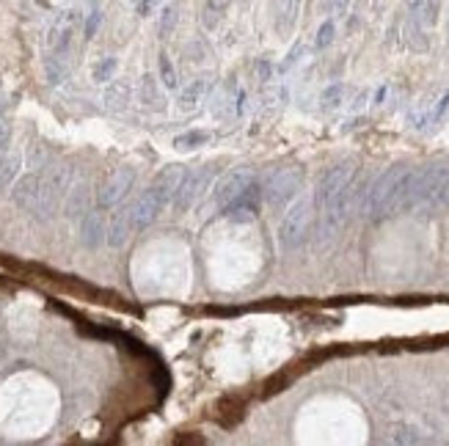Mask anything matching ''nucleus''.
<instances>
[{
    "label": "nucleus",
    "instance_id": "nucleus-1",
    "mask_svg": "<svg viewBox=\"0 0 449 446\" xmlns=\"http://www.w3.org/2000/svg\"><path fill=\"white\" fill-rule=\"evenodd\" d=\"M411 168L405 166H391L369 190L364 213L369 221H383L400 210H405V196H408V185H411Z\"/></svg>",
    "mask_w": 449,
    "mask_h": 446
},
{
    "label": "nucleus",
    "instance_id": "nucleus-2",
    "mask_svg": "<svg viewBox=\"0 0 449 446\" xmlns=\"http://www.w3.org/2000/svg\"><path fill=\"white\" fill-rule=\"evenodd\" d=\"M312 223H315V202L298 199L279 223V245L284 251L301 248L312 234Z\"/></svg>",
    "mask_w": 449,
    "mask_h": 446
},
{
    "label": "nucleus",
    "instance_id": "nucleus-3",
    "mask_svg": "<svg viewBox=\"0 0 449 446\" xmlns=\"http://www.w3.org/2000/svg\"><path fill=\"white\" fill-rule=\"evenodd\" d=\"M353 177H355V160H344V163L334 166L331 171H326V177L317 185V196H315L317 207H326L328 202H334L344 190H350Z\"/></svg>",
    "mask_w": 449,
    "mask_h": 446
},
{
    "label": "nucleus",
    "instance_id": "nucleus-4",
    "mask_svg": "<svg viewBox=\"0 0 449 446\" xmlns=\"http://www.w3.org/2000/svg\"><path fill=\"white\" fill-rule=\"evenodd\" d=\"M301 185H303V168H298V166L281 168V171H276V174L267 179V185H265V199H267V204L281 207V204H287V202L301 190Z\"/></svg>",
    "mask_w": 449,
    "mask_h": 446
},
{
    "label": "nucleus",
    "instance_id": "nucleus-5",
    "mask_svg": "<svg viewBox=\"0 0 449 446\" xmlns=\"http://www.w3.org/2000/svg\"><path fill=\"white\" fill-rule=\"evenodd\" d=\"M251 185H254V174H251L248 168H234V171H229V174H224V177L215 182L210 207H213V210H226V207H229L234 199H240Z\"/></svg>",
    "mask_w": 449,
    "mask_h": 446
},
{
    "label": "nucleus",
    "instance_id": "nucleus-6",
    "mask_svg": "<svg viewBox=\"0 0 449 446\" xmlns=\"http://www.w3.org/2000/svg\"><path fill=\"white\" fill-rule=\"evenodd\" d=\"M210 182H213V168H199L196 174H188L182 188H179V193L174 196V207L179 213H188L191 207H196V202L207 193Z\"/></svg>",
    "mask_w": 449,
    "mask_h": 446
},
{
    "label": "nucleus",
    "instance_id": "nucleus-7",
    "mask_svg": "<svg viewBox=\"0 0 449 446\" xmlns=\"http://www.w3.org/2000/svg\"><path fill=\"white\" fill-rule=\"evenodd\" d=\"M135 182V168H116L111 177L105 179V185L100 188V207H116L132 188Z\"/></svg>",
    "mask_w": 449,
    "mask_h": 446
},
{
    "label": "nucleus",
    "instance_id": "nucleus-8",
    "mask_svg": "<svg viewBox=\"0 0 449 446\" xmlns=\"http://www.w3.org/2000/svg\"><path fill=\"white\" fill-rule=\"evenodd\" d=\"M130 207H132V223H135V231H138V229H146V226H152V223L160 218L166 202L149 188V190L141 193Z\"/></svg>",
    "mask_w": 449,
    "mask_h": 446
},
{
    "label": "nucleus",
    "instance_id": "nucleus-9",
    "mask_svg": "<svg viewBox=\"0 0 449 446\" xmlns=\"http://www.w3.org/2000/svg\"><path fill=\"white\" fill-rule=\"evenodd\" d=\"M185 177H188V171L182 168V166H168V168H163L157 177H155V182H152V190L168 204V202H174V196L179 193V188H182V182H185Z\"/></svg>",
    "mask_w": 449,
    "mask_h": 446
},
{
    "label": "nucleus",
    "instance_id": "nucleus-10",
    "mask_svg": "<svg viewBox=\"0 0 449 446\" xmlns=\"http://www.w3.org/2000/svg\"><path fill=\"white\" fill-rule=\"evenodd\" d=\"M39 196H42V179H36V177H25V179H19V182L14 185V202H17V207H22L25 213H33V215H36V210H39Z\"/></svg>",
    "mask_w": 449,
    "mask_h": 446
},
{
    "label": "nucleus",
    "instance_id": "nucleus-11",
    "mask_svg": "<svg viewBox=\"0 0 449 446\" xmlns=\"http://www.w3.org/2000/svg\"><path fill=\"white\" fill-rule=\"evenodd\" d=\"M132 231H135V223H132V207H121L111 221V229H108V242H111L113 248H121V245L130 240Z\"/></svg>",
    "mask_w": 449,
    "mask_h": 446
},
{
    "label": "nucleus",
    "instance_id": "nucleus-12",
    "mask_svg": "<svg viewBox=\"0 0 449 446\" xmlns=\"http://www.w3.org/2000/svg\"><path fill=\"white\" fill-rule=\"evenodd\" d=\"M298 6H301V0H273V22L281 36H287L295 28Z\"/></svg>",
    "mask_w": 449,
    "mask_h": 446
},
{
    "label": "nucleus",
    "instance_id": "nucleus-13",
    "mask_svg": "<svg viewBox=\"0 0 449 446\" xmlns=\"http://www.w3.org/2000/svg\"><path fill=\"white\" fill-rule=\"evenodd\" d=\"M80 240L83 245L89 248H97L103 240H105V223H103V215L100 213H86L83 215V223H80Z\"/></svg>",
    "mask_w": 449,
    "mask_h": 446
},
{
    "label": "nucleus",
    "instance_id": "nucleus-14",
    "mask_svg": "<svg viewBox=\"0 0 449 446\" xmlns=\"http://www.w3.org/2000/svg\"><path fill=\"white\" fill-rule=\"evenodd\" d=\"M67 213H69V215H86V213H89V188H86V185H75V188H72Z\"/></svg>",
    "mask_w": 449,
    "mask_h": 446
},
{
    "label": "nucleus",
    "instance_id": "nucleus-15",
    "mask_svg": "<svg viewBox=\"0 0 449 446\" xmlns=\"http://www.w3.org/2000/svg\"><path fill=\"white\" fill-rule=\"evenodd\" d=\"M207 141H210L207 132H188V135H179V138L174 141V146L185 152V149H196L199 143H207Z\"/></svg>",
    "mask_w": 449,
    "mask_h": 446
},
{
    "label": "nucleus",
    "instance_id": "nucleus-16",
    "mask_svg": "<svg viewBox=\"0 0 449 446\" xmlns=\"http://www.w3.org/2000/svg\"><path fill=\"white\" fill-rule=\"evenodd\" d=\"M160 78H163V86L166 89H177V75H174V66H171V61H168L166 53L160 55Z\"/></svg>",
    "mask_w": 449,
    "mask_h": 446
},
{
    "label": "nucleus",
    "instance_id": "nucleus-17",
    "mask_svg": "<svg viewBox=\"0 0 449 446\" xmlns=\"http://www.w3.org/2000/svg\"><path fill=\"white\" fill-rule=\"evenodd\" d=\"M391 441H397V444H419V441H422V436H416V430L400 427V430L394 433V438H391Z\"/></svg>",
    "mask_w": 449,
    "mask_h": 446
},
{
    "label": "nucleus",
    "instance_id": "nucleus-18",
    "mask_svg": "<svg viewBox=\"0 0 449 446\" xmlns=\"http://www.w3.org/2000/svg\"><path fill=\"white\" fill-rule=\"evenodd\" d=\"M174 22H177V8H174V6H168V8L163 11V22H160V33H171V30H174Z\"/></svg>",
    "mask_w": 449,
    "mask_h": 446
},
{
    "label": "nucleus",
    "instance_id": "nucleus-19",
    "mask_svg": "<svg viewBox=\"0 0 449 446\" xmlns=\"http://www.w3.org/2000/svg\"><path fill=\"white\" fill-rule=\"evenodd\" d=\"M202 91H204V83H196L193 89H188V91L182 94V100H179V102H182V108L196 105V100H199V94H202Z\"/></svg>",
    "mask_w": 449,
    "mask_h": 446
},
{
    "label": "nucleus",
    "instance_id": "nucleus-20",
    "mask_svg": "<svg viewBox=\"0 0 449 446\" xmlns=\"http://www.w3.org/2000/svg\"><path fill=\"white\" fill-rule=\"evenodd\" d=\"M334 39V22H323L320 33H317V47H328Z\"/></svg>",
    "mask_w": 449,
    "mask_h": 446
},
{
    "label": "nucleus",
    "instance_id": "nucleus-21",
    "mask_svg": "<svg viewBox=\"0 0 449 446\" xmlns=\"http://www.w3.org/2000/svg\"><path fill=\"white\" fill-rule=\"evenodd\" d=\"M218 11H221V8H215L213 3L204 8V25H207V28H215V25H218Z\"/></svg>",
    "mask_w": 449,
    "mask_h": 446
},
{
    "label": "nucleus",
    "instance_id": "nucleus-22",
    "mask_svg": "<svg viewBox=\"0 0 449 446\" xmlns=\"http://www.w3.org/2000/svg\"><path fill=\"white\" fill-rule=\"evenodd\" d=\"M439 207H449V171L441 182V190H439Z\"/></svg>",
    "mask_w": 449,
    "mask_h": 446
},
{
    "label": "nucleus",
    "instance_id": "nucleus-23",
    "mask_svg": "<svg viewBox=\"0 0 449 446\" xmlns=\"http://www.w3.org/2000/svg\"><path fill=\"white\" fill-rule=\"evenodd\" d=\"M113 66H116V61H113V58H108L105 64H100V66H97V80H105V78L111 75Z\"/></svg>",
    "mask_w": 449,
    "mask_h": 446
},
{
    "label": "nucleus",
    "instance_id": "nucleus-24",
    "mask_svg": "<svg viewBox=\"0 0 449 446\" xmlns=\"http://www.w3.org/2000/svg\"><path fill=\"white\" fill-rule=\"evenodd\" d=\"M339 94H342V89H339V86H334V89H328V91H326V97H323V100H326L328 105H337Z\"/></svg>",
    "mask_w": 449,
    "mask_h": 446
},
{
    "label": "nucleus",
    "instance_id": "nucleus-25",
    "mask_svg": "<svg viewBox=\"0 0 449 446\" xmlns=\"http://www.w3.org/2000/svg\"><path fill=\"white\" fill-rule=\"evenodd\" d=\"M97 25H100V14L94 11V14H91V19H89V25H86V36H94V30H97Z\"/></svg>",
    "mask_w": 449,
    "mask_h": 446
},
{
    "label": "nucleus",
    "instance_id": "nucleus-26",
    "mask_svg": "<svg viewBox=\"0 0 449 446\" xmlns=\"http://www.w3.org/2000/svg\"><path fill=\"white\" fill-rule=\"evenodd\" d=\"M155 3H157V0H138V11H141V14H149V11L155 8Z\"/></svg>",
    "mask_w": 449,
    "mask_h": 446
},
{
    "label": "nucleus",
    "instance_id": "nucleus-27",
    "mask_svg": "<svg viewBox=\"0 0 449 446\" xmlns=\"http://www.w3.org/2000/svg\"><path fill=\"white\" fill-rule=\"evenodd\" d=\"M347 3H350V0H334V8H337V14H342V11L347 8Z\"/></svg>",
    "mask_w": 449,
    "mask_h": 446
},
{
    "label": "nucleus",
    "instance_id": "nucleus-28",
    "mask_svg": "<svg viewBox=\"0 0 449 446\" xmlns=\"http://www.w3.org/2000/svg\"><path fill=\"white\" fill-rule=\"evenodd\" d=\"M210 3H213L215 8H224V6H226V3H229V0H210Z\"/></svg>",
    "mask_w": 449,
    "mask_h": 446
},
{
    "label": "nucleus",
    "instance_id": "nucleus-29",
    "mask_svg": "<svg viewBox=\"0 0 449 446\" xmlns=\"http://www.w3.org/2000/svg\"><path fill=\"white\" fill-rule=\"evenodd\" d=\"M0 160H3V149H0Z\"/></svg>",
    "mask_w": 449,
    "mask_h": 446
},
{
    "label": "nucleus",
    "instance_id": "nucleus-30",
    "mask_svg": "<svg viewBox=\"0 0 449 446\" xmlns=\"http://www.w3.org/2000/svg\"><path fill=\"white\" fill-rule=\"evenodd\" d=\"M135 3H138V0H135Z\"/></svg>",
    "mask_w": 449,
    "mask_h": 446
}]
</instances>
